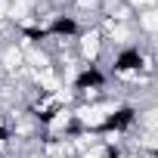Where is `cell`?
Listing matches in <instances>:
<instances>
[{
	"label": "cell",
	"instance_id": "277c9868",
	"mask_svg": "<svg viewBox=\"0 0 158 158\" xmlns=\"http://www.w3.org/2000/svg\"><path fill=\"white\" fill-rule=\"evenodd\" d=\"M19 65H22V53L19 50H10L6 53V68H19Z\"/></svg>",
	"mask_w": 158,
	"mask_h": 158
},
{
	"label": "cell",
	"instance_id": "30bf717a",
	"mask_svg": "<svg viewBox=\"0 0 158 158\" xmlns=\"http://www.w3.org/2000/svg\"><path fill=\"white\" fill-rule=\"evenodd\" d=\"M6 13V0H0V16H3Z\"/></svg>",
	"mask_w": 158,
	"mask_h": 158
},
{
	"label": "cell",
	"instance_id": "8fae6325",
	"mask_svg": "<svg viewBox=\"0 0 158 158\" xmlns=\"http://www.w3.org/2000/svg\"><path fill=\"white\" fill-rule=\"evenodd\" d=\"M130 3H152V0H130Z\"/></svg>",
	"mask_w": 158,
	"mask_h": 158
},
{
	"label": "cell",
	"instance_id": "7a4b0ae2",
	"mask_svg": "<svg viewBox=\"0 0 158 158\" xmlns=\"http://www.w3.org/2000/svg\"><path fill=\"white\" fill-rule=\"evenodd\" d=\"M81 47H84V56H96V53H99V37H96V34H87Z\"/></svg>",
	"mask_w": 158,
	"mask_h": 158
},
{
	"label": "cell",
	"instance_id": "9c48e42d",
	"mask_svg": "<svg viewBox=\"0 0 158 158\" xmlns=\"http://www.w3.org/2000/svg\"><path fill=\"white\" fill-rule=\"evenodd\" d=\"M146 146H149V149H158V139H149Z\"/></svg>",
	"mask_w": 158,
	"mask_h": 158
},
{
	"label": "cell",
	"instance_id": "52a82bcc",
	"mask_svg": "<svg viewBox=\"0 0 158 158\" xmlns=\"http://www.w3.org/2000/svg\"><path fill=\"white\" fill-rule=\"evenodd\" d=\"M143 121H146V127H158V109H155V112H146Z\"/></svg>",
	"mask_w": 158,
	"mask_h": 158
},
{
	"label": "cell",
	"instance_id": "3957f363",
	"mask_svg": "<svg viewBox=\"0 0 158 158\" xmlns=\"http://www.w3.org/2000/svg\"><path fill=\"white\" fill-rule=\"evenodd\" d=\"M143 28H149V31H155V28H158V10H152V13H146V16H143Z\"/></svg>",
	"mask_w": 158,
	"mask_h": 158
},
{
	"label": "cell",
	"instance_id": "ba28073f",
	"mask_svg": "<svg viewBox=\"0 0 158 158\" xmlns=\"http://www.w3.org/2000/svg\"><path fill=\"white\" fill-rule=\"evenodd\" d=\"M84 158H106V149H90Z\"/></svg>",
	"mask_w": 158,
	"mask_h": 158
},
{
	"label": "cell",
	"instance_id": "8992f818",
	"mask_svg": "<svg viewBox=\"0 0 158 158\" xmlns=\"http://www.w3.org/2000/svg\"><path fill=\"white\" fill-rule=\"evenodd\" d=\"M65 124H68V115H56V118H53V124H50V127H53V130H62V127H65Z\"/></svg>",
	"mask_w": 158,
	"mask_h": 158
},
{
	"label": "cell",
	"instance_id": "6da1fadb",
	"mask_svg": "<svg viewBox=\"0 0 158 158\" xmlns=\"http://www.w3.org/2000/svg\"><path fill=\"white\" fill-rule=\"evenodd\" d=\"M106 115H109V109H84V112H81V118H84L87 124H102Z\"/></svg>",
	"mask_w": 158,
	"mask_h": 158
},
{
	"label": "cell",
	"instance_id": "5b68a950",
	"mask_svg": "<svg viewBox=\"0 0 158 158\" xmlns=\"http://www.w3.org/2000/svg\"><path fill=\"white\" fill-rule=\"evenodd\" d=\"M28 10H31V3H28V0H19V3H16L10 13H13V16H19V19H25V13H28Z\"/></svg>",
	"mask_w": 158,
	"mask_h": 158
}]
</instances>
